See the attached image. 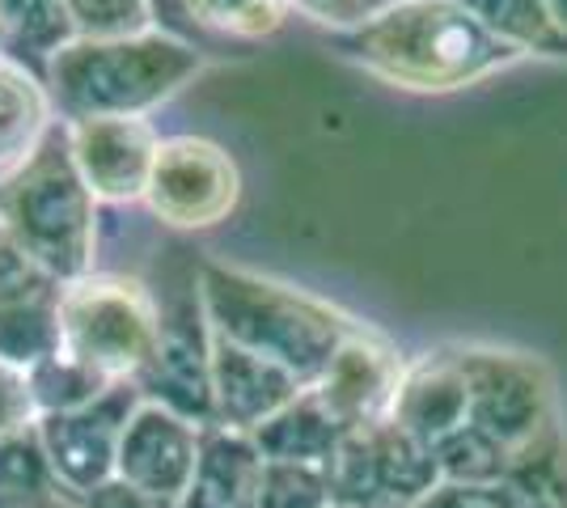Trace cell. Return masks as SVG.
Masks as SVG:
<instances>
[{
	"instance_id": "4dcf8cb0",
	"label": "cell",
	"mask_w": 567,
	"mask_h": 508,
	"mask_svg": "<svg viewBox=\"0 0 567 508\" xmlns=\"http://www.w3.org/2000/svg\"><path fill=\"white\" fill-rule=\"evenodd\" d=\"M406 508H508V487L504 484H436L432 491H424L415 505Z\"/></svg>"
},
{
	"instance_id": "30bf717a",
	"label": "cell",
	"mask_w": 567,
	"mask_h": 508,
	"mask_svg": "<svg viewBox=\"0 0 567 508\" xmlns=\"http://www.w3.org/2000/svg\"><path fill=\"white\" fill-rule=\"evenodd\" d=\"M60 292L64 280L0 238V361L30 373L60 352Z\"/></svg>"
},
{
	"instance_id": "8d00e7d4",
	"label": "cell",
	"mask_w": 567,
	"mask_h": 508,
	"mask_svg": "<svg viewBox=\"0 0 567 508\" xmlns=\"http://www.w3.org/2000/svg\"><path fill=\"white\" fill-rule=\"evenodd\" d=\"M385 4H394V0H385Z\"/></svg>"
},
{
	"instance_id": "7402d4cb",
	"label": "cell",
	"mask_w": 567,
	"mask_h": 508,
	"mask_svg": "<svg viewBox=\"0 0 567 508\" xmlns=\"http://www.w3.org/2000/svg\"><path fill=\"white\" fill-rule=\"evenodd\" d=\"M432 458H436V470H441V484H504L508 470H513V454L492 440L483 428L474 424H462L457 433H450L445 440L432 445Z\"/></svg>"
},
{
	"instance_id": "83f0119b",
	"label": "cell",
	"mask_w": 567,
	"mask_h": 508,
	"mask_svg": "<svg viewBox=\"0 0 567 508\" xmlns=\"http://www.w3.org/2000/svg\"><path fill=\"white\" fill-rule=\"evenodd\" d=\"M259 508H334L327 470H318V466H271L267 462Z\"/></svg>"
},
{
	"instance_id": "7a4b0ae2",
	"label": "cell",
	"mask_w": 567,
	"mask_h": 508,
	"mask_svg": "<svg viewBox=\"0 0 567 508\" xmlns=\"http://www.w3.org/2000/svg\"><path fill=\"white\" fill-rule=\"evenodd\" d=\"M199 297L213 335L284 364L306 386L327 373L343 339L360 326L355 318L334 310L331 301H318L271 276L216 259L199 263Z\"/></svg>"
},
{
	"instance_id": "52a82bcc",
	"label": "cell",
	"mask_w": 567,
	"mask_h": 508,
	"mask_svg": "<svg viewBox=\"0 0 567 508\" xmlns=\"http://www.w3.org/2000/svg\"><path fill=\"white\" fill-rule=\"evenodd\" d=\"M237 195L241 174L225 148L204 136H169L157 145L141 204L169 229L195 234L229 220Z\"/></svg>"
},
{
	"instance_id": "2e32d148",
	"label": "cell",
	"mask_w": 567,
	"mask_h": 508,
	"mask_svg": "<svg viewBox=\"0 0 567 508\" xmlns=\"http://www.w3.org/2000/svg\"><path fill=\"white\" fill-rule=\"evenodd\" d=\"M262 479H267V462L255 436L213 424L204 428L199 462L178 508H259Z\"/></svg>"
},
{
	"instance_id": "e575fe53",
	"label": "cell",
	"mask_w": 567,
	"mask_h": 508,
	"mask_svg": "<svg viewBox=\"0 0 567 508\" xmlns=\"http://www.w3.org/2000/svg\"><path fill=\"white\" fill-rule=\"evenodd\" d=\"M546 9H550V18H555V25L567 34V0H546Z\"/></svg>"
},
{
	"instance_id": "ba28073f",
	"label": "cell",
	"mask_w": 567,
	"mask_h": 508,
	"mask_svg": "<svg viewBox=\"0 0 567 508\" xmlns=\"http://www.w3.org/2000/svg\"><path fill=\"white\" fill-rule=\"evenodd\" d=\"M141 403L144 394L136 390V382H115L72 412L39 415V424H34L39 445L48 454L55 487L69 500H85L94 487L115 479L118 440Z\"/></svg>"
},
{
	"instance_id": "836d02e7",
	"label": "cell",
	"mask_w": 567,
	"mask_h": 508,
	"mask_svg": "<svg viewBox=\"0 0 567 508\" xmlns=\"http://www.w3.org/2000/svg\"><path fill=\"white\" fill-rule=\"evenodd\" d=\"M64 496H0V508H64Z\"/></svg>"
},
{
	"instance_id": "8992f818",
	"label": "cell",
	"mask_w": 567,
	"mask_h": 508,
	"mask_svg": "<svg viewBox=\"0 0 567 508\" xmlns=\"http://www.w3.org/2000/svg\"><path fill=\"white\" fill-rule=\"evenodd\" d=\"M157 292L162 331L157 348L136 377L144 403L169 407L199 428H213V326L199 297V263H178Z\"/></svg>"
},
{
	"instance_id": "d6a6232c",
	"label": "cell",
	"mask_w": 567,
	"mask_h": 508,
	"mask_svg": "<svg viewBox=\"0 0 567 508\" xmlns=\"http://www.w3.org/2000/svg\"><path fill=\"white\" fill-rule=\"evenodd\" d=\"M153 4V18H157V30H166L174 39H187V43H199V34H195V25L187 22V13H183V0H148ZM204 48V43H199Z\"/></svg>"
},
{
	"instance_id": "5b68a950",
	"label": "cell",
	"mask_w": 567,
	"mask_h": 508,
	"mask_svg": "<svg viewBox=\"0 0 567 508\" xmlns=\"http://www.w3.org/2000/svg\"><path fill=\"white\" fill-rule=\"evenodd\" d=\"M157 292L136 276L90 271L60 292V352L106 382H136L157 348Z\"/></svg>"
},
{
	"instance_id": "f546056e",
	"label": "cell",
	"mask_w": 567,
	"mask_h": 508,
	"mask_svg": "<svg viewBox=\"0 0 567 508\" xmlns=\"http://www.w3.org/2000/svg\"><path fill=\"white\" fill-rule=\"evenodd\" d=\"M288 4L313 25H327L331 34L369 22L378 9H385V0H288Z\"/></svg>"
},
{
	"instance_id": "ac0fdd59",
	"label": "cell",
	"mask_w": 567,
	"mask_h": 508,
	"mask_svg": "<svg viewBox=\"0 0 567 508\" xmlns=\"http://www.w3.org/2000/svg\"><path fill=\"white\" fill-rule=\"evenodd\" d=\"M250 436L259 445L262 462H271V466H318V470H327L343 428L318 403L313 390H301L288 407H280Z\"/></svg>"
},
{
	"instance_id": "f1b7e54d",
	"label": "cell",
	"mask_w": 567,
	"mask_h": 508,
	"mask_svg": "<svg viewBox=\"0 0 567 508\" xmlns=\"http://www.w3.org/2000/svg\"><path fill=\"white\" fill-rule=\"evenodd\" d=\"M39 424V407H34V390L22 369L0 361V440L18 433H30Z\"/></svg>"
},
{
	"instance_id": "3957f363",
	"label": "cell",
	"mask_w": 567,
	"mask_h": 508,
	"mask_svg": "<svg viewBox=\"0 0 567 508\" xmlns=\"http://www.w3.org/2000/svg\"><path fill=\"white\" fill-rule=\"evenodd\" d=\"M204 69V48L166 30L132 39H72L48 64V94L55 115L76 120H144L190 85Z\"/></svg>"
},
{
	"instance_id": "277c9868",
	"label": "cell",
	"mask_w": 567,
	"mask_h": 508,
	"mask_svg": "<svg viewBox=\"0 0 567 508\" xmlns=\"http://www.w3.org/2000/svg\"><path fill=\"white\" fill-rule=\"evenodd\" d=\"M0 238H9L64 284L94 271L97 199L72 162L64 120L18 174L0 183Z\"/></svg>"
},
{
	"instance_id": "e0dca14e",
	"label": "cell",
	"mask_w": 567,
	"mask_h": 508,
	"mask_svg": "<svg viewBox=\"0 0 567 508\" xmlns=\"http://www.w3.org/2000/svg\"><path fill=\"white\" fill-rule=\"evenodd\" d=\"M55 123L60 115L51 106L48 81L0 51V183L34 157Z\"/></svg>"
},
{
	"instance_id": "9c48e42d",
	"label": "cell",
	"mask_w": 567,
	"mask_h": 508,
	"mask_svg": "<svg viewBox=\"0 0 567 508\" xmlns=\"http://www.w3.org/2000/svg\"><path fill=\"white\" fill-rule=\"evenodd\" d=\"M457 361L471 390V424L517 458L546 433L550 390L543 364L496 348H457Z\"/></svg>"
},
{
	"instance_id": "44dd1931",
	"label": "cell",
	"mask_w": 567,
	"mask_h": 508,
	"mask_svg": "<svg viewBox=\"0 0 567 508\" xmlns=\"http://www.w3.org/2000/svg\"><path fill=\"white\" fill-rule=\"evenodd\" d=\"M478 22L520 55L567 60V34L555 25L546 0H462Z\"/></svg>"
},
{
	"instance_id": "8fae6325",
	"label": "cell",
	"mask_w": 567,
	"mask_h": 508,
	"mask_svg": "<svg viewBox=\"0 0 567 508\" xmlns=\"http://www.w3.org/2000/svg\"><path fill=\"white\" fill-rule=\"evenodd\" d=\"M402 369H406V356L390 339H381L369 326H355L327 364V373L309 390L318 394V403L334 415L343 433L369 428V424H381L394 407Z\"/></svg>"
},
{
	"instance_id": "d4e9b609",
	"label": "cell",
	"mask_w": 567,
	"mask_h": 508,
	"mask_svg": "<svg viewBox=\"0 0 567 508\" xmlns=\"http://www.w3.org/2000/svg\"><path fill=\"white\" fill-rule=\"evenodd\" d=\"M25 377H30V390H34V407H39V415L72 412V407H81V403L97 398L106 386H115V382H106V377L90 373L85 364L69 361L64 352H55V356H48L43 364H34Z\"/></svg>"
},
{
	"instance_id": "9a60e30c",
	"label": "cell",
	"mask_w": 567,
	"mask_h": 508,
	"mask_svg": "<svg viewBox=\"0 0 567 508\" xmlns=\"http://www.w3.org/2000/svg\"><path fill=\"white\" fill-rule=\"evenodd\" d=\"M385 419L424 445H436L462 424H471V390H466L457 348H441V352H424L406 361L394 407Z\"/></svg>"
},
{
	"instance_id": "d6986e66",
	"label": "cell",
	"mask_w": 567,
	"mask_h": 508,
	"mask_svg": "<svg viewBox=\"0 0 567 508\" xmlns=\"http://www.w3.org/2000/svg\"><path fill=\"white\" fill-rule=\"evenodd\" d=\"M76 39L64 0H0V51L48 81L55 51Z\"/></svg>"
},
{
	"instance_id": "6da1fadb",
	"label": "cell",
	"mask_w": 567,
	"mask_h": 508,
	"mask_svg": "<svg viewBox=\"0 0 567 508\" xmlns=\"http://www.w3.org/2000/svg\"><path fill=\"white\" fill-rule=\"evenodd\" d=\"M331 48L411 94H453L525 60L499 43L462 0H394L369 22L331 34Z\"/></svg>"
},
{
	"instance_id": "d590c367",
	"label": "cell",
	"mask_w": 567,
	"mask_h": 508,
	"mask_svg": "<svg viewBox=\"0 0 567 508\" xmlns=\"http://www.w3.org/2000/svg\"><path fill=\"white\" fill-rule=\"evenodd\" d=\"M64 508H81V505H76V500H69V505H64Z\"/></svg>"
},
{
	"instance_id": "1f68e13d",
	"label": "cell",
	"mask_w": 567,
	"mask_h": 508,
	"mask_svg": "<svg viewBox=\"0 0 567 508\" xmlns=\"http://www.w3.org/2000/svg\"><path fill=\"white\" fill-rule=\"evenodd\" d=\"M81 508H178V500H166V496H153L144 487H132L123 479H106L102 487H94L85 500H76Z\"/></svg>"
},
{
	"instance_id": "4fadbf2b",
	"label": "cell",
	"mask_w": 567,
	"mask_h": 508,
	"mask_svg": "<svg viewBox=\"0 0 567 508\" xmlns=\"http://www.w3.org/2000/svg\"><path fill=\"white\" fill-rule=\"evenodd\" d=\"M199 445H204L199 424L157 403H141L118 440L115 479L144 487L153 496H166V500H183L195 462H199Z\"/></svg>"
},
{
	"instance_id": "484cf974",
	"label": "cell",
	"mask_w": 567,
	"mask_h": 508,
	"mask_svg": "<svg viewBox=\"0 0 567 508\" xmlns=\"http://www.w3.org/2000/svg\"><path fill=\"white\" fill-rule=\"evenodd\" d=\"M76 39H132L157 30L148 0H64Z\"/></svg>"
},
{
	"instance_id": "cb8c5ba5",
	"label": "cell",
	"mask_w": 567,
	"mask_h": 508,
	"mask_svg": "<svg viewBox=\"0 0 567 508\" xmlns=\"http://www.w3.org/2000/svg\"><path fill=\"white\" fill-rule=\"evenodd\" d=\"M288 9V0H183L195 34L220 39H267L284 25Z\"/></svg>"
},
{
	"instance_id": "603a6c76",
	"label": "cell",
	"mask_w": 567,
	"mask_h": 508,
	"mask_svg": "<svg viewBox=\"0 0 567 508\" xmlns=\"http://www.w3.org/2000/svg\"><path fill=\"white\" fill-rule=\"evenodd\" d=\"M334 508H385L378 475V454H373V433L369 428H348L339 436L327 466Z\"/></svg>"
},
{
	"instance_id": "4316f807",
	"label": "cell",
	"mask_w": 567,
	"mask_h": 508,
	"mask_svg": "<svg viewBox=\"0 0 567 508\" xmlns=\"http://www.w3.org/2000/svg\"><path fill=\"white\" fill-rule=\"evenodd\" d=\"M0 496H64L39 445V428L0 440Z\"/></svg>"
},
{
	"instance_id": "5bb4252c",
	"label": "cell",
	"mask_w": 567,
	"mask_h": 508,
	"mask_svg": "<svg viewBox=\"0 0 567 508\" xmlns=\"http://www.w3.org/2000/svg\"><path fill=\"white\" fill-rule=\"evenodd\" d=\"M301 390L309 386L284 364L213 335V424L234 428V433H255Z\"/></svg>"
},
{
	"instance_id": "ffe728a7",
	"label": "cell",
	"mask_w": 567,
	"mask_h": 508,
	"mask_svg": "<svg viewBox=\"0 0 567 508\" xmlns=\"http://www.w3.org/2000/svg\"><path fill=\"white\" fill-rule=\"evenodd\" d=\"M373 433V454H378V475H381V496L385 508H406L415 505L424 491L441 484V470L432 458V445L415 440L411 433H402L399 424L381 419L369 424Z\"/></svg>"
},
{
	"instance_id": "7c38bea8",
	"label": "cell",
	"mask_w": 567,
	"mask_h": 508,
	"mask_svg": "<svg viewBox=\"0 0 567 508\" xmlns=\"http://www.w3.org/2000/svg\"><path fill=\"white\" fill-rule=\"evenodd\" d=\"M69 145L72 162L97 204H136L144 199L162 141L148 127V120L111 115V120L69 123Z\"/></svg>"
}]
</instances>
